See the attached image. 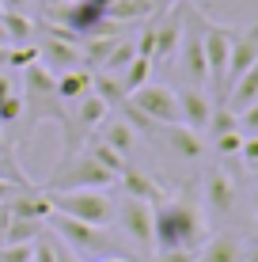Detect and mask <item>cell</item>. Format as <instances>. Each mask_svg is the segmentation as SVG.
I'll list each match as a JSON object with an SVG mask.
<instances>
[{
    "mask_svg": "<svg viewBox=\"0 0 258 262\" xmlns=\"http://www.w3.org/2000/svg\"><path fill=\"white\" fill-rule=\"evenodd\" d=\"M0 23H4V34H8L12 46H27L34 38V31H38L27 12H0Z\"/></svg>",
    "mask_w": 258,
    "mask_h": 262,
    "instance_id": "44dd1931",
    "label": "cell"
},
{
    "mask_svg": "<svg viewBox=\"0 0 258 262\" xmlns=\"http://www.w3.org/2000/svg\"><path fill=\"white\" fill-rule=\"evenodd\" d=\"M156 262H198V251H159Z\"/></svg>",
    "mask_w": 258,
    "mask_h": 262,
    "instance_id": "1f68e13d",
    "label": "cell"
},
{
    "mask_svg": "<svg viewBox=\"0 0 258 262\" xmlns=\"http://www.w3.org/2000/svg\"><path fill=\"white\" fill-rule=\"evenodd\" d=\"M50 4H80V0H50ZM50 4H46V8H50Z\"/></svg>",
    "mask_w": 258,
    "mask_h": 262,
    "instance_id": "60d3db41",
    "label": "cell"
},
{
    "mask_svg": "<svg viewBox=\"0 0 258 262\" xmlns=\"http://www.w3.org/2000/svg\"><path fill=\"white\" fill-rule=\"evenodd\" d=\"M239 258H243V243L236 232H220L198 251V262H239Z\"/></svg>",
    "mask_w": 258,
    "mask_h": 262,
    "instance_id": "ac0fdd59",
    "label": "cell"
},
{
    "mask_svg": "<svg viewBox=\"0 0 258 262\" xmlns=\"http://www.w3.org/2000/svg\"><path fill=\"white\" fill-rule=\"evenodd\" d=\"M201 23H205V15L194 4H186V27H182V42H179L175 61H179V72H182V80L190 88L209 84V61H205V42H201Z\"/></svg>",
    "mask_w": 258,
    "mask_h": 262,
    "instance_id": "3957f363",
    "label": "cell"
},
{
    "mask_svg": "<svg viewBox=\"0 0 258 262\" xmlns=\"http://www.w3.org/2000/svg\"><path fill=\"white\" fill-rule=\"evenodd\" d=\"M236 27L224 23H201V42H205V61H209V84L217 88V99L224 103V72H228V53H232Z\"/></svg>",
    "mask_w": 258,
    "mask_h": 262,
    "instance_id": "52a82bcc",
    "label": "cell"
},
{
    "mask_svg": "<svg viewBox=\"0 0 258 262\" xmlns=\"http://www.w3.org/2000/svg\"><path fill=\"white\" fill-rule=\"evenodd\" d=\"M239 129H243V133H258V99H254V103H247L243 106V111H239Z\"/></svg>",
    "mask_w": 258,
    "mask_h": 262,
    "instance_id": "f546056e",
    "label": "cell"
},
{
    "mask_svg": "<svg viewBox=\"0 0 258 262\" xmlns=\"http://www.w3.org/2000/svg\"><path fill=\"white\" fill-rule=\"evenodd\" d=\"M133 57H137V46H133V42H126V38H122L118 46H114L110 53H106V61H103V65L95 69V72H110V76H122V69H126L129 61H133Z\"/></svg>",
    "mask_w": 258,
    "mask_h": 262,
    "instance_id": "484cf974",
    "label": "cell"
},
{
    "mask_svg": "<svg viewBox=\"0 0 258 262\" xmlns=\"http://www.w3.org/2000/svg\"><path fill=\"white\" fill-rule=\"evenodd\" d=\"M42 232H46V221H27V216H12L8 213L4 243H34Z\"/></svg>",
    "mask_w": 258,
    "mask_h": 262,
    "instance_id": "7402d4cb",
    "label": "cell"
},
{
    "mask_svg": "<svg viewBox=\"0 0 258 262\" xmlns=\"http://www.w3.org/2000/svg\"><path fill=\"white\" fill-rule=\"evenodd\" d=\"M254 213H258V190H254Z\"/></svg>",
    "mask_w": 258,
    "mask_h": 262,
    "instance_id": "7bdbcfd3",
    "label": "cell"
},
{
    "mask_svg": "<svg viewBox=\"0 0 258 262\" xmlns=\"http://www.w3.org/2000/svg\"><path fill=\"white\" fill-rule=\"evenodd\" d=\"M152 236L156 251H198L205 236V216L194 198V186H186L179 198L167 194L159 205H152Z\"/></svg>",
    "mask_w": 258,
    "mask_h": 262,
    "instance_id": "6da1fadb",
    "label": "cell"
},
{
    "mask_svg": "<svg viewBox=\"0 0 258 262\" xmlns=\"http://www.w3.org/2000/svg\"><path fill=\"white\" fill-rule=\"evenodd\" d=\"M34 258V243H4L0 247V262H31Z\"/></svg>",
    "mask_w": 258,
    "mask_h": 262,
    "instance_id": "f1b7e54d",
    "label": "cell"
},
{
    "mask_svg": "<svg viewBox=\"0 0 258 262\" xmlns=\"http://www.w3.org/2000/svg\"><path fill=\"white\" fill-rule=\"evenodd\" d=\"M258 61V23H251L247 31H236L232 38V53H228V72H224V92L228 84H236L247 69Z\"/></svg>",
    "mask_w": 258,
    "mask_h": 262,
    "instance_id": "7c38bea8",
    "label": "cell"
},
{
    "mask_svg": "<svg viewBox=\"0 0 258 262\" xmlns=\"http://www.w3.org/2000/svg\"><path fill=\"white\" fill-rule=\"evenodd\" d=\"M152 69H156L152 61H148V57H140V53H137V57H133L129 65L122 69V76H118L122 92H126V95H133L137 88H145V84H148V76H152Z\"/></svg>",
    "mask_w": 258,
    "mask_h": 262,
    "instance_id": "603a6c76",
    "label": "cell"
},
{
    "mask_svg": "<svg viewBox=\"0 0 258 262\" xmlns=\"http://www.w3.org/2000/svg\"><path fill=\"white\" fill-rule=\"evenodd\" d=\"M0 156H15V152H12V141H8L4 129H0Z\"/></svg>",
    "mask_w": 258,
    "mask_h": 262,
    "instance_id": "d590c367",
    "label": "cell"
},
{
    "mask_svg": "<svg viewBox=\"0 0 258 262\" xmlns=\"http://www.w3.org/2000/svg\"><path fill=\"white\" fill-rule=\"evenodd\" d=\"M175 95H179V125H186V129H194V133H205L217 103H213L201 88H190V84H186L182 92H175Z\"/></svg>",
    "mask_w": 258,
    "mask_h": 262,
    "instance_id": "8fae6325",
    "label": "cell"
},
{
    "mask_svg": "<svg viewBox=\"0 0 258 262\" xmlns=\"http://www.w3.org/2000/svg\"><path fill=\"white\" fill-rule=\"evenodd\" d=\"M31 0H0V12H27Z\"/></svg>",
    "mask_w": 258,
    "mask_h": 262,
    "instance_id": "836d02e7",
    "label": "cell"
},
{
    "mask_svg": "<svg viewBox=\"0 0 258 262\" xmlns=\"http://www.w3.org/2000/svg\"><path fill=\"white\" fill-rule=\"evenodd\" d=\"M53 251H57V262H80V255L68 247V243H61L57 236H53Z\"/></svg>",
    "mask_w": 258,
    "mask_h": 262,
    "instance_id": "d6a6232c",
    "label": "cell"
},
{
    "mask_svg": "<svg viewBox=\"0 0 258 262\" xmlns=\"http://www.w3.org/2000/svg\"><path fill=\"white\" fill-rule=\"evenodd\" d=\"M118 175H110L106 167H99L91 156H73L65 160V164H57V171H53V179L46 183V190H106V186L114 183Z\"/></svg>",
    "mask_w": 258,
    "mask_h": 262,
    "instance_id": "5b68a950",
    "label": "cell"
},
{
    "mask_svg": "<svg viewBox=\"0 0 258 262\" xmlns=\"http://www.w3.org/2000/svg\"><path fill=\"white\" fill-rule=\"evenodd\" d=\"M126 103L137 106V111L156 125H175L179 122V95H175L171 88H163V84H152V80H148L145 88H137L133 95H126Z\"/></svg>",
    "mask_w": 258,
    "mask_h": 262,
    "instance_id": "9c48e42d",
    "label": "cell"
},
{
    "mask_svg": "<svg viewBox=\"0 0 258 262\" xmlns=\"http://www.w3.org/2000/svg\"><path fill=\"white\" fill-rule=\"evenodd\" d=\"M114 213H118L122 228H126V236L137 243L145 255H152L156 251V236H152V205L148 202H137V198H126L122 205H114Z\"/></svg>",
    "mask_w": 258,
    "mask_h": 262,
    "instance_id": "30bf717a",
    "label": "cell"
},
{
    "mask_svg": "<svg viewBox=\"0 0 258 262\" xmlns=\"http://www.w3.org/2000/svg\"><path fill=\"white\" fill-rule=\"evenodd\" d=\"M152 4L148 0H114L110 8H106V19H114V23H145V19H152Z\"/></svg>",
    "mask_w": 258,
    "mask_h": 262,
    "instance_id": "ffe728a7",
    "label": "cell"
},
{
    "mask_svg": "<svg viewBox=\"0 0 258 262\" xmlns=\"http://www.w3.org/2000/svg\"><path fill=\"white\" fill-rule=\"evenodd\" d=\"M254 99H258V61H254V65L247 69L243 76H239L236 84L224 92V106H228L232 114H239L247 103H254Z\"/></svg>",
    "mask_w": 258,
    "mask_h": 262,
    "instance_id": "d6986e66",
    "label": "cell"
},
{
    "mask_svg": "<svg viewBox=\"0 0 258 262\" xmlns=\"http://www.w3.org/2000/svg\"><path fill=\"white\" fill-rule=\"evenodd\" d=\"M53 88H57V99L61 103H80L84 95H91V69H68L61 72V76H53Z\"/></svg>",
    "mask_w": 258,
    "mask_h": 262,
    "instance_id": "e0dca14e",
    "label": "cell"
},
{
    "mask_svg": "<svg viewBox=\"0 0 258 262\" xmlns=\"http://www.w3.org/2000/svg\"><path fill=\"white\" fill-rule=\"evenodd\" d=\"M91 95H99L110 111L126 103V92H122L118 76H110V72H91Z\"/></svg>",
    "mask_w": 258,
    "mask_h": 262,
    "instance_id": "d4e9b609",
    "label": "cell"
},
{
    "mask_svg": "<svg viewBox=\"0 0 258 262\" xmlns=\"http://www.w3.org/2000/svg\"><path fill=\"white\" fill-rule=\"evenodd\" d=\"M8 50L12 46H0V72H8Z\"/></svg>",
    "mask_w": 258,
    "mask_h": 262,
    "instance_id": "74e56055",
    "label": "cell"
},
{
    "mask_svg": "<svg viewBox=\"0 0 258 262\" xmlns=\"http://www.w3.org/2000/svg\"><path fill=\"white\" fill-rule=\"evenodd\" d=\"M239 156L247 160L251 167H258V133H251V137H243V148H239Z\"/></svg>",
    "mask_w": 258,
    "mask_h": 262,
    "instance_id": "4dcf8cb0",
    "label": "cell"
},
{
    "mask_svg": "<svg viewBox=\"0 0 258 262\" xmlns=\"http://www.w3.org/2000/svg\"><path fill=\"white\" fill-rule=\"evenodd\" d=\"M122 190H126V198H137V202H148V205H159L167 198V190L156 183L148 171H137V167H126L122 171Z\"/></svg>",
    "mask_w": 258,
    "mask_h": 262,
    "instance_id": "5bb4252c",
    "label": "cell"
},
{
    "mask_svg": "<svg viewBox=\"0 0 258 262\" xmlns=\"http://www.w3.org/2000/svg\"><path fill=\"white\" fill-rule=\"evenodd\" d=\"M38 65H46L53 76H61V72L68 69H80L84 65V57H80V38L68 27H46V42L38 46Z\"/></svg>",
    "mask_w": 258,
    "mask_h": 262,
    "instance_id": "8992f818",
    "label": "cell"
},
{
    "mask_svg": "<svg viewBox=\"0 0 258 262\" xmlns=\"http://www.w3.org/2000/svg\"><path fill=\"white\" fill-rule=\"evenodd\" d=\"M4 228H8V205H0V247H4Z\"/></svg>",
    "mask_w": 258,
    "mask_h": 262,
    "instance_id": "8d00e7d4",
    "label": "cell"
},
{
    "mask_svg": "<svg viewBox=\"0 0 258 262\" xmlns=\"http://www.w3.org/2000/svg\"><path fill=\"white\" fill-rule=\"evenodd\" d=\"M159 137L167 141V148L171 152H179L182 160H201V152H205V144H201V133H194V129H186V125H159Z\"/></svg>",
    "mask_w": 258,
    "mask_h": 262,
    "instance_id": "2e32d148",
    "label": "cell"
},
{
    "mask_svg": "<svg viewBox=\"0 0 258 262\" xmlns=\"http://www.w3.org/2000/svg\"><path fill=\"white\" fill-rule=\"evenodd\" d=\"M38 4H42V8H46V4H50V0H38Z\"/></svg>",
    "mask_w": 258,
    "mask_h": 262,
    "instance_id": "ee69618b",
    "label": "cell"
},
{
    "mask_svg": "<svg viewBox=\"0 0 258 262\" xmlns=\"http://www.w3.org/2000/svg\"><path fill=\"white\" fill-rule=\"evenodd\" d=\"M205 205L217 216H228V213H232V205H236V183L220 167H213L205 175Z\"/></svg>",
    "mask_w": 258,
    "mask_h": 262,
    "instance_id": "9a60e30c",
    "label": "cell"
},
{
    "mask_svg": "<svg viewBox=\"0 0 258 262\" xmlns=\"http://www.w3.org/2000/svg\"><path fill=\"white\" fill-rule=\"evenodd\" d=\"M23 129H19V141H31V133L38 129L42 122H65V111L68 106L57 99V88H53V72L46 65H31L23 69Z\"/></svg>",
    "mask_w": 258,
    "mask_h": 262,
    "instance_id": "7a4b0ae2",
    "label": "cell"
},
{
    "mask_svg": "<svg viewBox=\"0 0 258 262\" xmlns=\"http://www.w3.org/2000/svg\"><path fill=\"white\" fill-rule=\"evenodd\" d=\"M46 228H53V236L61 243L76 251V255H95V251H106V232L99 224H87V221H76V216H65V213H50Z\"/></svg>",
    "mask_w": 258,
    "mask_h": 262,
    "instance_id": "ba28073f",
    "label": "cell"
},
{
    "mask_svg": "<svg viewBox=\"0 0 258 262\" xmlns=\"http://www.w3.org/2000/svg\"><path fill=\"white\" fill-rule=\"evenodd\" d=\"M99 262H133V258H122V255H106V258H99Z\"/></svg>",
    "mask_w": 258,
    "mask_h": 262,
    "instance_id": "f35d334b",
    "label": "cell"
},
{
    "mask_svg": "<svg viewBox=\"0 0 258 262\" xmlns=\"http://www.w3.org/2000/svg\"><path fill=\"white\" fill-rule=\"evenodd\" d=\"M148 4H152V12L159 15V12H171L175 4H182V0H148Z\"/></svg>",
    "mask_w": 258,
    "mask_h": 262,
    "instance_id": "e575fe53",
    "label": "cell"
},
{
    "mask_svg": "<svg viewBox=\"0 0 258 262\" xmlns=\"http://www.w3.org/2000/svg\"><path fill=\"white\" fill-rule=\"evenodd\" d=\"M46 194H50L53 213L76 216V221L99 224V228L114 221V202L103 190H46Z\"/></svg>",
    "mask_w": 258,
    "mask_h": 262,
    "instance_id": "277c9868",
    "label": "cell"
},
{
    "mask_svg": "<svg viewBox=\"0 0 258 262\" xmlns=\"http://www.w3.org/2000/svg\"><path fill=\"white\" fill-rule=\"evenodd\" d=\"M213 148H217L220 156H239V148H243V133H239V129L217 133V137H213Z\"/></svg>",
    "mask_w": 258,
    "mask_h": 262,
    "instance_id": "83f0119b",
    "label": "cell"
},
{
    "mask_svg": "<svg viewBox=\"0 0 258 262\" xmlns=\"http://www.w3.org/2000/svg\"><path fill=\"white\" fill-rule=\"evenodd\" d=\"M87 156H91L99 167H106L110 175H122V171L129 167V160H126V156H118V152H114L110 144H103L99 137H87Z\"/></svg>",
    "mask_w": 258,
    "mask_h": 262,
    "instance_id": "cb8c5ba5",
    "label": "cell"
},
{
    "mask_svg": "<svg viewBox=\"0 0 258 262\" xmlns=\"http://www.w3.org/2000/svg\"><path fill=\"white\" fill-rule=\"evenodd\" d=\"M95 133H99V141H103V144H110V148L118 152V156H126V160L133 156V152H137V144H140V133L133 129V125L122 118V114H118V118H106Z\"/></svg>",
    "mask_w": 258,
    "mask_h": 262,
    "instance_id": "4fadbf2b",
    "label": "cell"
},
{
    "mask_svg": "<svg viewBox=\"0 0 258 262\" xmlns=\"http://www.w3.org/2000/svg\"><path fill=\"white\" fill-rule=\"evenodd\" d=\"M31 65H38V46L34 42H27V46H12L8 50V69H31Z\"/></svg>",
    "mask_w": 258,
    "mask_h": 262,
    "instance_id": "4316f807",
    "label": "cell"
},
{
    "mask_svg": "<svg viewBox=\"0 0 258 262\" xmlns=\"http://www.w3.org/2000/svg\"><path fill=\"white\" fill-rule=\"evenodd\" d=\"M247 262H258V243H254V247H251V258H247Z\"/></svg>",
    "mask_w": 258,
    "mask_h": 262,
    "instance_id": "b9f144b4",
    "label": "cell"
},
{
    "mask_svg": "<svg viewBox=\"0 0 258 262\" xmlns=\"http://www.w3.org/2000/svg\"><path fill=\"white\" fill-rule=\"evenodd\" d=\"M0 46H12V42H8V34H4V23H0Z\"/></svg>",
    "mask_w": 258,
    "mask_h": 262,
    "instance_id": "ab89813d",
    "label": "cell"
}]
</instances>
